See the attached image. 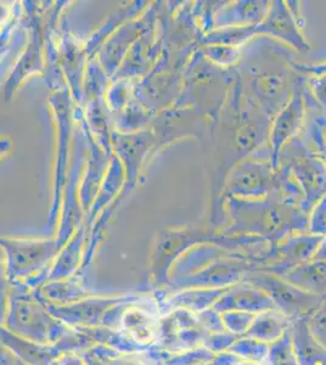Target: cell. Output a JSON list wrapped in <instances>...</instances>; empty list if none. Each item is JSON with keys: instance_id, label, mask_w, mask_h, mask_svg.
I'll use <instances>...</instances> for the list:
<instances>
[{"instance_id": "1", "label": "cell", "mask_w": 326, "mask_h": 365, "mask_svg": "<svg viewBox=\"0 0 326 365\" xmlns=\"http://www.w3.org/2000/svg\"><path fill=\"white\" fill-rule=\"evenodd\" d=\"M241 282H248L265 291L272 299L277 311H280L292 322L308 318L324 299L298 289L281 277L265 272L251 270L250 273L245 274Z\"/></svg>"}, {"instance_id": "2", "label": "cell", "mask_w": 326, "mask_h": 365, "mask_svg": "<svg viewBox=\"0 0 326 365\" xmlns=\"http://www.w3.org/2000/svg\"><path fill=\"white\" fill-rule=\"evenodd\" d=\"M212 308L219 313L239 311L260 314L274 309L275 304L265 291L248 282H241L228 287V290Z\"/></svg>"}, {"instance_id": "3", "label": "cell", "mask_w": 326, "mask_h": 365, "mask_svg": "<svg viewBox=\"0 0 326 365\" xmlns=\"http://www.w3.org/2000/svg\"><path fill=\"white\" fill-rule=\"evenodd\" d=\"M290 334L298 365H326V349L310 334L307 318L293 320Z\"/></svg>"}, {"instance_id": "4", "label": "cell", "mask_w": 326, "mask_h": 365, "mask_svg": "<svg viewBox=\"0 0 326 365\" xmlns=\"http://www.w3.org/2000/svg\"><path fill=\"white\" fill-rule=\"evenodd\" d=\"M270 184L269 167L263 163H245L235 170L229 182V189L236 195H262Z\"/></svg>"}, {"instance_id": "5", "label": "cell", "mask_w": 326, "mask_h": 365, "mask_svg": "<svg viewBox=\"0 0 326 365\" xmlns=\"http://www.w3.org/2000/svg\"><path fill=\"white\" fill-rule=\"evenodd\" d=\"M274 4L275 5H272L269 10L263 24L256 29L257 32L274 34L277 37L285 39L292 46H297L298 49H308L307 43L303 41V38L296 29L292 16L284 3L277 1Z\"/></svg>"}, {"instance_id": "6", "label": "cell", "mask_w": 326, "mask_h": 365, "mask_svg": "<svg viewBox=\"0 0 326 365\" xmlns=\"http://www.w3.org/2000/svg\"><path fill=\"white\" fill-rule=\"evenodd\" d=\"M282 278L312 295L326 296V262L310 259L295 267Z\"/></svg>"}, {"instance_id": "7", "label": "cell", "mask_w": 326, "mask_h": 365, "mask_svg": "<svg viewBox=\"0 0 326 365\" xmlns=\"http://www.w3.org/2000/svg\"><path fill=\"white\" fill-rule=\"evenodd\" d=\"M291 324L292 320H290L285 314L274 308L257 314L245 336L253 337L256 340L270 344L280 339L289 330Z\"/></svg>"}, {"instance_id": "8", "label": "cell", "mask_w": 326, "mask_h": 365, "mask_svg": "<svg viewBox=\"0 0 326 365\" xmlns=\"http://www.w3.org/2000/svg\"><path fill=\"white\" fill-rule=\"evenodd\" d=\"M302 115H303V103H302L301 96L297 94L290 103L289 106L279 115L277 122L272 127V144L274 150V162L277 161L281 145L300 127Z\"/></svg>"}, {"instance_id": "9", "label": "cell", "mask_w": 326, "mask_h": 365, "mask_svg": "<svg viewBox=\"0 0 326 365\" xmlns=\"http://www.w3.org/2000/svg\"><path fill=\"white\" fill-rule=\"evenodd\" d=\"M228 290V287H220V289H207V287H198L195 290L186 292L184 297L182 296V302L180 306L193 312V313H200V312L208 309L215 306V303L218 301L224 292Z\"/></svg>"}, {"instance_id": "10", "label": "cell", "mask_w": 326, "mask_h": 365, "mask_svg": "<svg viewBox=\"0 0 326 365\" xmlns=\"http://www.w3.org/2000/svg\"><path fill=\"white\" fill-rule=\"evenodd\" d=\"M229 352L234 353L243 361L265 363L268 357L269 344L253 337L240 336L229 349Z\"/></svg>"}, {"instance_id": "11", "label": "cell", "mask_w": 326, "mask_h": 365, "mask_svg": "<svg viewBox=\"0 0 326 365\" xmlns=\"http://www.w3.org/2000/svg\"><path fill=\"white\" fill-rule=\"evenodd\" d=\"M265 365H298L297 358L293 352L292 340L290 329L277 341L269 344L268 357Z\"/></svg>"}, {"instance_id": "12", "label": "cell", "mask_w": 326, "mask_h": 365, "mask_svg": "<svg viewBox=\"0 0 326 365\" xmlns=\"http://www.w3.org/2000/svg\"><path fill=\"white\" fill-rule=\"evenodd\" d=\"M265 3H246V5H239L233 9L231 11H227L223 15V24H244L245 21L257 22L263 17V14L267 13ZM222 22V20L220 21Z\"/></svg>"}, {"instance_id": "13", "label": "cell", "mask_w": 326, "mask_h": 365, "mask_svg": "<svg viewBox=\"0 0 326 365\" xmlns=\"http://www.w3.org/2000/svg\"><path fill=\"white\" fill-rule=\"evenodd\" d=\"M220 314L227 331L234 334L236 336H244L257 316L253 313L239 311L224 312Z\"/></svg>"}, {"instance_id": "14", "label": "cell", "mask_w": 326, "mask_h": 365, "mask_svg": "<svg viewBox=\"0 0 326 365\" xmlns=\"http://www.w3.org/2000/svg\"><path fill=\"white\" fill-rule=\"evenodd\" d=\"M307 325L314 339L326 349V296L319 307L307 318Z\"/></svg>"}, {"instance_id": "15", "label": "cell", "mask_w": 326, "mask_h": 365, "mask_svg": "<svg viewBox=\"0 0 326 365\" xmlns=\"http://www.w3.org/2000/svg\"><path fill=\"white\" fill-rule=\"evenodd\" d=\"M239 337L229 331L210 334L207 336L206 340H205V342H203V346L206 349H210L211 352L215 353V354L227 352Z\"/></svg>"}, {"instance_id": "16", "label": "cell", "mask_w": 326, "mask_h": 365, "mask_svg": "<svg viewBox=\"0 0 326 365\" xmlns=\"http://www.w3.org/2000/svg\"><path fill=\"white\" fill-rule=\"evenodd\" d=\"M198 318L201 327L210 334L227 331L223 319H222V314L213 308H208V309L200 312L198 313Z\"/></svg>"}, {"instance_id": "17", "label": "cell", "mask_w": 326, "mask_h": 365, "mask_svg": "<svg viewBox=\"0 0 326 365\" xmlns=\"http://www.w3.org/2000/svg\"><path fill=\"white\" fill-rule=\"evenodd\" d=\"M310 232L314 235H322L326 234V196L318 205L317 210L314 211L313 217L310 220Z\"/></svg>"}, {"instance_id": "18", "label": "cell", "mask_w": 326, "mask_h": 365, "mask_svg": "<svg viewBox=\"0 0 326 365\" xmlns=\"http://www.w3.org/2000/svg\"><path fill=\"white\" fill-rule=\"evenodd\" d=\"M208 55L213 58L215 61L219 63H231L235 61L238 56V51L233 48H225V46H211L207 50Z\"/></svg>"}, {"instance_id": "19", "label": "cell", "mask_w": 326, "mask_h": 365, "mask_svg": "<svg viewBox=\"0 0 326 365\" xmlns=\"http://www.w3.org/2000/svg\"><path fill=\"white\" fill-rule=\"evenodd\" d=\"M243 361L241 358L238 357L234 353L222 352L215 354V357L212 358V361L208 363V365H240Z\"/></svg>"}, {"instance_id": "20", "label": "cell", "mask_w": 326, "mask_h": 365, "mask_svg": "<svg viewBox=\"0 0 326 365\" xmlns=\"http://www.w3.org/2000/svg\"><path fill=\"white\" fill-rule=\"evenodd\" d=\"M312 259L326 262V237H322Z\"/></svg>"}, {"instance_id": "21", "label": "cell", "mask_w": 326, "mask_h": 365, "mask_svg": "<svg viewBox=\"0 0 326 365\" xmlns=\"http://www.w3.org/2000/svg\"><path fill=\"white\" fill-rule=\"evenodd\" d=\"M240 365H265V363H255V361H243Z\"/></svg>"}]
</instances>
